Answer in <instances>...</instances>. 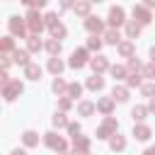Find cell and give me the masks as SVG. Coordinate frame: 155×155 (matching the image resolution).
<instances>
[{"instance_id":"41","label":"cell","mask_w":155,"mask_h":155,"mask_svg":"<svg viewBox=\"0 0 155 155\" xmlns=\"http://www.w3.org/2000/svg\"><path fill=\"white\" fill-rule=\"evenodd\" d=\"M70 104H73V102H70V97H61V102H58L61 111H68V109H70Z\"/></svg>"},{"instance_id":"26","label":"cell","mask_w":155,"mask_h":155,"mask_svg":"<svg viewBox=\"0 0 155 155\" xmlns=\"http://www.w3.org/2000/svg\"><path fill=\"white\" fill-rule=\"evenodd\" d=\"M148 111H150L148 107H140V104H138V107H133V111H131V116H133V121H143V119L148 116Z\"/></svg>"},{"instance_id":"15","label":"cell","mask_w":155,"mask_h":155,"mask_svg":"<svg viewBox=\"0 0 155 155\" xmlns=\"http://www.w3.org/2000/svg\"><path fill=\"white\" fill-rule=\"evenodd\" d=\"M24 75L29 80H41V68L36 63H29V65H24Z\"/></svg>"},{"instance_id":"50","label":"cell","mask_w":155,"mask_h":155,"mask_svg":"<svg viewBox=\"0 0 155 155\" xmlns=\"http://www.w3.org/2000/svg\"><path fill=\"white\" fill-rule=\"evenodd\" d=\"M150 58H153V63H155V46L150 48Z\"/></svg>"},{"instance_id":"45","label":"cell","mask_w":155,"mask_h":155,"mask_svg":"<svg viewBox=\"0 0 155 155\" xmlns=\"http://www.w3.org/2000/svg\"><path fill=\"white\" fill-rule=\"evenodd\" d=\"M61 7L68 10V7H75V0H61Z\"/></svg>"},{"instance_id":"43","label":"cell","mask_w":155,"mask_h":155,"mask_svg":"<svg viewBox=\"0 0 155 155\" xmlns=\"http://www.w3.org/2000/svg\"><path fill=\"white\" fill-rule=\"evenodd\" d=\"M143 75H145V78H155V63L145 65V68H143Z\"/></svg>"},{"instance_id":"24","label":"cell","mask_w":155,"mask_h":155,"mask_svg":"<svg viewBox=\"0 0 155 155\" xmlns=\"http://www.w3.org/2000/svg\"><path fill=\"white\" fill-rule=\"evenodd\" d=\"M140 22H126V34H128V39H136L138 34H140Z\"/></svg>"},{"instance_id":"40","label":"cell","mask_w":155,"mask_h":155,"mask_svg":"<svg viewBox=\"0 0 155 155\" xmlns=\"http://www.w3.org/2000/svg\"><path fill=\"white\" fill-rule=\"evenodd\" d=\"M44 19H46V27H53V24H58V15H56V12H48Z\"/></svg>"},{"instance_id":"11","label":"cell","mask_w":155,"mask_h":155,"mask_svg":"<svg viewBox=\"0 0 155 155\" xmlns=\"http://www.w3.org/2000/svg\"><path fill=\"white\" fill-rule=\"evenodd\" d=\"M133 136H136V140H148V138L153 136V131H150V126H145V124H136V126H133Z\"/></svg>"},{"instance_id":"6","label":"cell","mask_w":155,"mask_h":155,"mask_svg":"<svg viewBox=\"0 0 155 155\" xmlns=\"http://www.w3.org/2000/svg\"><path fill=\"white\" fill-rule=\"evenodd\" d=\"M10 31H12V36H24V31H27V22H22V17H10Z\"/></svg>"},{"instance_id":"14","label":"cell","mask_w":155,"mask_h":155,"mask_svg":"<svg viewBox=\"0 0 155 155\" xmlns=\"http://www.w3.org/2000/svg\"><path fill=\"white\" fill-rule=\"evenodd\" d=\"M104 41H107V44H114V46H116V44H121L119 29H116V27H109V29L104 31Z\"/></svg>"},{"instance_id":"19","label":"cell","mask_w":155,"mask_h":155,"mask_svg":"<svg viewBox=\"0 0 155 155\" xmlns=\"http://www.w3.org/2000/svg\"><path fill=\"white\" fill-rule=\"evenodd\" d=\"M27 51H29V53H36V51H41L39 34H31V36H27Z\"/></svg>"},{"instance_id":"49","label":"cell","mask_w":155,"mask_h":155,"mask_svg":"<svg viewBox=\"0 0 155 155\" xmlns=\"http://www.w3.org/2000/svg\"><path fill=\"white\" fill-rule=\"evenodd\" d=\"M10 155H27V153H24V150H19V148H15V150H12Z\"/></svg>"},{"instance_id":"10","label":"cell","mask_w":155,"mask_h":155,"mask_svg":"<svg viewBox=\"0 0 155 155\" xmlns=\"http://www.w3.org/2000/svg\"><path fill=\"white\" fill-rule=\"evenodd\" d=\"M85 29H87V31H92V34H99V31L104 29V24H102V19H99V17L90 15V17H85Z\"/></svg>"},{"instance_id":"1","label":"cell","mask_w":155,"mask_h":155,"mask_svg":"<svg viewBox=\"0 0 155 155\" xmlns=\"http://www.w3.org/2000/svg\"><path fill=\"white\" fill-rule=\"evenodd\" d=\"M22 92H24V85H22L19 80H10L7 85H2V97H5V102H15Z\"/></svg>"},{"instance_id":"36","label":"cell","mask_w":155,"mask_h":155,"mask_svg":"<svg viewBox=\"0 0 155 155\" xmlns=\"http://www.w3.org/2000/svg\"><path fill=\"white\" fill-rule=\"evenodd\" d=\"M126 85H128V87H138V85H143V82H140V75H138V73H131V75L126 78Z\"/></svg>"},{"instance_id":"12","label":"cell","mask_w":155,"mask_h":155,"mask_svg":"<svg viewBox=\"0 0 155 155\" xmlns=\"http://www.w3.org/2000/svg\"><path fill=\"white\" fill-rule=\"evenodd\" d=\"M90 65H92V70H94V73H104L107 68H111V65H109V61H107L104 56H94V58L90 61Z\"/></svg>"},{"instance_id":"47","label":"cell","mask_w":155,"mask_h":155,"mask_svg":"<svg viewBox=\"0 0 155 155\" xmlns=\"http://www.w3.org/2000/svg\"><path fill=\"white\" fill-rule=\"evenodd\" d=\"M148 109H150V111L155 114V97H150V104H148Z\"/></svg>"},{"instance_id":"42","label":"cell","mask_w":155,"mask_h":155,"mask_svg":"<svg viewBox=\"0 0 155 155\" xmlns=\"http://www.w3.org/2000/svg\"><path fill=\"white\" fill-rule=\"evenodd\" d=\"M80 131H82L80 124H68V133H70V136H80Z\"/></svg>"},{"instance_id":"9","label":"cell","mask_w":155,"mask_h":155,"mask_svg":"<svg viewBox=\"0 0 155 155\" xmlns=\"http://www.w3.org/2000/svg\"><path fill=\"white\" fill-rule=\"evenodd\" d=\"M133 19H136V22H140V24H148V22L153 19V15H150V10H148V7L136 5V7H133Z\"/></svg>"},{"instance_id":"35","label":"cell","mask_w":155,"mask_h":155,"mask_svg":"<svg viewBox=\"0 0 155 155\" xmlns=\"http://www.w3.org/2000/svg\"><path fill=\"white\" fill-rule=\"evenodd\" d=\"M126 68H128L131 73H138V70H143V65H140V61H138L136 56H131V58H128V65H126Z\"/></svg>"},{"instance_id":"8","label":"cell","mask_w":155,"mask_h":155,"mask_svg":"<svg viewBox=\"0 0 155 155\" xmlns=\"http://www.w3.org/2000/svg\"><path fill=\"white\" fill-rule=\"evenodd\" d=\"M87 63V48H75L70 56V68H82Z\"/></svg>"},{"instance_id":"5","label":"cell","mask_w":155,"mask_h":155,"mask_svg":"<svg viewBox=\"0 0 155 155\" xmlns=\"http://www.w3.org/2000/svg\"><path fill=\"white\" fill-rule=\"evenodd\" d=\"M90 153V140L85 136H73V155H87Z\"/></svg>"},{"instance_id":"2","label":"cell","mask_w":155,"mask_h":155,"mask_svg":"<svg viewBox=\"0 0 155 155\" xmlns=\"http://www.w3.org/2000/svg\"><path fill=\"white\" fill-rule=\"evenodd\" d=\"M116 128H119V121H116L114 116H107V119H104V124L97 128V138H99V140H104V138H111V136L116 133Z\"/></svg>"},{"instance_id":"52","label":"cell","mask_w":155,"mask_h":155,"mask_svg":"<svg viewBox=\"0 0 155 155\" xmlns=\"http://www.w3.org/2000/svg\"><path fill=\"white\" fill-rule=\"evenodd\" d=\"M90 2H102V0H90Z\"/></svg>"},{"instance_id":"25","label":"cell","mask_w":155,"mask_h":155,"mask_svg":"<svg viewBox=\"0 0 155 155\" xmlns=\"http://www.w3.org/2000/svg\"><path fill=\"white\" fill-rule=\"evenodd\" d=\"M87 87H90V90H94V92H97V90H102V87H104V80H102V78H99V73H94V75H92V78H87Z\"/></svg>"},{"instance_id":"37","label":"cell","mask_w":155,"mask_h":155,"mask_svg":"<svg viewBox=\"0 0 155 155\" xmlns=\"http://www.w3.org/2000/svg\"><path fill=\"white\" fill-rule=\"evenodd\" d=\"M140 90L145 97H155V82H145V85H140Z\"/></svg>"},{"instance_id":"18","label":"cell","mask_w":155,"mask_h":155,"mask_svg":"<svg viewBox=\"0 0 155 155\" xmlns=\"http://www.w3.org/2000/svg\"><path fill=\"white\" fill-rule=\"evenodd\" d=\"M90 0H80V2H75V15H80V17H90Z\"/></svg>"},{"instance_id":"20","label":"cell","mask_w":155,"mask_h":155,"mask_svg":"<svg viewBox=\"0 0 155 155\" xmlns=\"http://www.w3.org/2000/svg\"><path fill=\"white\" fill-rule=\"evenodd\" d=\"M12 61L19 63V65H29V51H19V48H15V51H12Z\"/></svg>"},{"instance_id":"13","label":"cell","mask_w":155,"mask_h":155,"mask_svg":"<svg viewBox=\"0 0 155 155\" xmlns=\"http://www.w3.org/2000/svg\"><path fill=\"white\" fill-rule=\"evenodd\" d=\"M97 109L102 111V114H111V109H114V97H102L99 102H97Z\"/></svg>"},{"instance_id":"29","label":"cell","mask_w":155,"mask_h":155,"mask_svg":"<svg viewBox=\"0 0 155 155\" xmlns=\"http://www.w3.org/2000/svg\"><path fill=\"white\" fill-rule=\"evenodd\" d=\"M92 111H94V104H92V102H80V104H78V114H80V116H90Z\"/></svg>"},{"instance_id":"30","label":"cell","mask_w":155,"mask_h":155,"mask_svg":"<svg viewBox=\"0 0 155 155\" xmlns=\"http://www.w3.org/2000/svg\"><path fill=\"white\" fill-rule=\"evenodd\" d=\"M109 73H111L116 80H121V78H128V75H126V73H128V68H124V65H111V68H109Z\"/></svg>"},{"instance_id":"39","label":"cell","mask_w":155,"mask_h":155,"mask_svg":"<svg viewBox=\"0 0 155 155\" xmlns=\"http://www.w3.org/2000/svg\"><path fill=\"white\" fill-rule=\"evenodd\" d=\"M53 126H58V128H61V126H68V119H65V114H63V111L53 116Z\"/></svg>"},{"instance_id":"38","label":"cell","mask_w":155,"mask_h":155,"mask_svg":"<svg viewBox=\"0 0 155 155\" xmlns=\"http://www.w3.org/2000/svg\"><path fill=\"white\" fill-rule=\"evenodd\" d=\"M22 2H24L27 7H31V10H39V7H44L48 0H22Z\"/></svg>"},{"instance_id":"32","label":"cell","mask_w":155,"mask_h":155,"mask_svg":"<svg viewBox=\"0 0 155 155\" xmlns=\"http://www.w3.org/2000/svg\"><path fill=\"white\" fill-rule=\"evenodd\" d=\"M87 48H90V51H99V48H102V39H99L97 34H92V36L87 39Z\"/></svg>"},{"instance_id":"16","label":"cell","mask_w":155,"mask_h":155,"mask_svg":"<svg viewBox=\"0 0 155 155\" xmlns=\"http://www.w3.org/2000/svg\"><path fill=\"white\" fill-rule=\"evenodd\" d=\"M111 97H114L116 102H126V99H128V87H124V85H114Z\"/></svg>"},{"instance_id":"3","label":"cell","mask_w":155,"mask_h":155,"mask_svg":"<svg viewBox=\"0 0 155 155\" xmlns=\"http://www.w3.org/2000/svg\"><path fill=\"white\" fill-rule=\"evenodd\" d=\"M44 24H46V19L39 15V10H29L27 12V27L31 29V34H39L44 29Z\"/></svg>"},{"instance_id":"27","label":"cell","mask_w":155,"mask_h":155,"mask_svg":"<svg viewBox=\"0 0 155 155\" xmlns=\"http://www.w3.org/2000/svg\"><path fill=\"white\" fill-rule=\"evenodd\" d=\"M119 53L126 56V58H131L133 56V41H121L119 44Z\"/></svg>"},{"instance_id":"7","label":"cell","mask_w":155,"mask_h":155,"mask_svg":"<svg viewBox=\"0 0 155 155\" xmlns=\"http://www.w3.org/2000/svg\"><path fill=\"white\" fill-rule=\"evenodd\" d=\"M124 22H126L124 7H111V10H109V27H119V24H124Z\"/></svg>"},{"instance_id":"48","label":"cell","mask_w":155,"mask_h":155,"mask_svg":"<svg viewBox=\"0 0 155 155\" xmlns=\"http://www.w3.org/2000/svg\"><path fill=\"white\" fill-rule=\"evenodd\" d=\"M143 155H155V145H150V148H145V153Z\"/></svg>"},{"instance_id":"17","label":"cell","mask_w":155,"mask_h":155,"mask_svg":"<svg viewBox=\"0 0 155 155\" xmlns=\"http://www.w3.org/2000/svg\"><path fill=\"white\" fill-rule=\"evenodd\" d=\"M109 148H111L114 153H116V150H124V148H126V138L119 136V133H114V136L109 138Z\"/></svg>"},{"instance_id":"53","label":"cell","mask_w":155,"mask_h":155,"mask_svg":"<svg viewBox=\"0 0 155 155\" xmlns=\"http://www.w3.org/2000/svg\"><path fill=\"white\" fill-rule=\"evenodd\" d=\"M58 155H68V153H65V150H63V153H58Z\"/></svg>"},{"instance_id":"33","label":"cell","mask_w":155,"mask_h":155,"mask_svg":"<svg viewBox=\"0 0 155 155\" xmlns=\"http://www.w3.org/2000/svg\"><path fill=\"white\" fill-rule=\"evenodd\" d=\"M0 51H2V53H10V51H15V41H12L10 36H5V39L0 41Z\"/></svg>"},{"instance_id":"22","label":"cell","mask_w":155,"mask_h":155,"mask_svg":"<svg viewBox=\"0 0 155 155\" xmlns=\"http://www.w3.org/2000/svg\"><path fill=\"white\" fill-rule=\"evenodd\" d=\"M44 46H46V51H48L51 56H58V53H61V39H53V36H51Z\"/></svg>"},{"instance_id":"21","label":"cell","mask_w":155,"mask_h":155,"mask_svg":"<svg viewBox=\"0 0 155 155\" xmlns=\"http://www.w3.org/2000/svg\"><path fill=\"white\" fill-rule=\"evenodd\" d=\"M63 68H65V65H63V61H61L58 56L48 58V70H51L53 75H61V73H63Z\"/></svg>"},{"instance_id":"51","label":"cell","mask_w":155,"mask_h":155,"mask_svg":"<svg viewBox=\"0 0 155 155\" xmlns=\"http://www.w3.org/2000/svg\"><path fill=\"white\" fill-rule=\"evenodd\" d=\"M145 5L148 7H155V0H145Z\"/></svg>"},{"instance_id":"31","label":"cell","mask_w":155,"mask_h":155,"mask_svg":"<svg viewBox=\"0 0 155 155\" xmlns=\"http://www.w3.org/2000/svg\"><path fill=\"white\" fill-rule=\"evenodd\" d=\"M48 29H51V36H53V39H63V36H65V27H63L61 22L53 24V27H48Z\"/></svg>"},{"instance_id":"28","label":"cell","mask_w":155,"mask_h":155,"mask_svg":"<svg viewBox=\"0 0 155 155\" xmlns=\"http://www.w3.org/2000/svg\"><path fill=\"white\" fill-rule=\"evenodd\" d=\"M51 90H53L56 94H63V92H68V85H65V80H61V78L56 75V80H53V85H51Z\"/></svg>"},{"instance_id":"23","label":"cell","mask_w":155,"mask_h":155,"mask_svg":"<svg viewBox=\"0 0 155 155\" xmlns=\"http://www.w3.org/2000/svg\"><path fill=\"white\" fill-rule=\"evenodd\" d=\"M22 140H24V145H27V148L39 145V136H36L34 131H24V133H22Z\"/></svg>"},{"instance_id":"4","label":"cell","mask_w":155,"mask_h":155,"mask_svg":"<svg viewBox=\"0 0 155 155\" xmlns=\"http://www.w3.org/2000/svg\"><path fill=\"white\" fill-rule=\"evenodd\" d=\"M44 143H46L51 150H56V153H63V150H65V138H61V136L53 133V131L44 136Z\"/></svg>"},{"instance_id":"34","label":"cell","mask_w":155,"mask_h":155,"mask_svg":"<svg viewBox=\"0 0 155 155\" xmlns=\"http://www.w3.org/2000/svg\"><path fill=\"white\" fill-rule=\"evenodd\" d=\"M82 94V85L80 82H70L68 85V97H80Z\"/></svg>"},{"instance_id":"44","label":"cell","mask_w":155,"mask_h":155,"mask_svg":"<svg viewBox=\"0 0 155 155\" xmlns=\"http://www.w3.org/2000/svg\"><path fill=\"white\" fill-rule=\"evenodd\" d=\"M0 82H2V85H7V82H10V75H7V70H5V68H2V73H0Z\"/></svg>"},{"instance_id":"46","label":"cell","mask_w":155,"mask_h":155,"mask_svg":"<svg viewBox=\"0 0 155 155\" xmlns=\"http://www.w3.org/2000/svg\"><path fill=\"white\" fill-rule=\"evenodd\" d=\"M0 58H2V61H0V63H2V68H7V65H10V61H12V58H7V56H0Z\"/></svg>"}]
</instances>
